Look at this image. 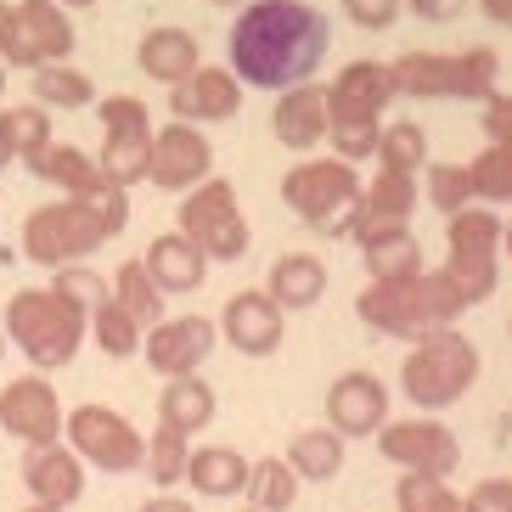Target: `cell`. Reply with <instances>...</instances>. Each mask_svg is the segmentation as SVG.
Listing matches in <instances>:
<instances>
[{
	"mask_svg": "<svg viewBox=\"0 0 512 512\" xmlns=\"http://www.w3.org/2000/svg\"><path fill=\"white\" fill-rule=\"evenodd\" d=\"M231 74L254 91H287L316 79V68L332 51L327 17L310 0H248L231 23Z\"/></svg>",
	"mask_w": 512,
	"mask_h": 512,
	"instance_id": "cell-1",
	"label": "cell"
},
{
	"mask_svg": "<svg viewBox=\"0 0 512 512\" xmlns=\"http://www.w3.org/2000/svg\"><path fill=\"white\" fill-rule=\"evenodd\" d=\"M355 310H361V321L372 332H389V338H428V332L439 327H456V316L462 310H473L467 304V293L451 282V271L439 265V271H417V276H383L372 287H366L361 299H355Z\"/></svg>",
	"mask_w": 512,
	"mask_h": 512,
	"instance_id": "cell-2",
	"label": "cell"
},
{
	"mask_svg": "<svg viewBox=\"0 0 512 512\" xmlns=\"http://www.w3.org/2000/svg\"><path fill=\"white\" fill-rule=\"evenodd\" d=\"M85 332H91V316L74 299H62L57 287H23L6 304V338L40 372H57V366L74 361L79 344H85Z\"/></svg>",
	"mask_w": 512,
	"mask_h": 512,
	"instance_id": "cell-3",
	"label": "cell"
},
{
	"mask_svg": "<svg viewBox=\"0 0 512 512\" xmlns=\"http://www.w3.org/2000/svg\"><path fill=\"white\" fill-rule=\"evenodd\" d=\"M473 377H479L473 338H462L456 327H439L428 338H417V349L400 361V394L422 411H445L473 389Z\"/></svg>",
	"mask_w": 512,
	"mask_h": 512,
	"instance_id": "cell-4",
	"label": "cell"
},
{
	"mask_svg": "<svg viewBox=\"0 0 512 512\" xmlns=\"http://www.w3.org/2000/svg\"><path fill=\"white\" fill-rule=\"evenodd\" d=\"M496 74L501 57L490 46L473 51H406L394 57V79H400V96H445V102H490L496 96Z\"/></svg>",
	"mask_w": 512,
	"mask_h": 512,
	"instance_id": "cell-5",
	"label": "cell"
},
{
	"mask_svg": "<svg viewBox=\"0 0 512 512\" xmlns=\"http://www.w3.org/2000/svg\"><path fill=\"white\" fill-rule=\"evenodd\" d=\"M102 242H113V226H107L102 214L85 203V197H57V203H40V209L23 220V254L34 265H79V259H91Z\"/></svg>",
	"mask_w": 512,
	"mask_h": 512,
	"instance_id": "cell-6",
	"label": "cell"
},
{
	"mask_svg": "<svg viewBox=\"0 0 512 512\" xmlns=\"http://www.w3.org/2000/svg\"><path fill=\"white\" fill-rule=\"evenodd\" d=\"M501 237H507V220L490 214V203H467V209L451 214V226H445V248H451L445 271H451V282L467 293V304H484L490 293H496V282H501V265H496Z\"/></svg>",
	"mask_w": 512,
	"mask_h": 512,
	"instance_id": "cell-7",
	"label": "cell"
},
{
	"mask_svg": "<svg viewBox=\"0 0 512 512\" xmlns=\"http://www.w3.org/2000/svg\"><path fill=\"white\" fill-rule=\"evenodd\" d=\"M361 175H355V164L349 158H299V164L282 175V203L293 214H299L310 231H327L332 237V226L344 220V209L349 203H361Z\"/></svg>",
	"mask_w": 512,
	"mask_h": 512,
	"instance_id": "cell-8",
	"label": "cell"
},
{
	"mask_svg": "<svg viewBox=\"0 0 512 512\" xmlns=\"http://www.w3.org/2000/svg\"><path fill=\"white\" fill-rule=\"evenodd\" d=\"M181 231L220 265L248 254V220L237 209V192H231V181H214V175L192 192H181Z\"/></svg>",
	"mask_w": 512,
	"mask_h": 512,
	"instance_id": "cell-9",
	"label": "cell"
},
{
	"mask_svg": "<svg viewBox=\"0 0 512 512\" xmlns=\"http://www.w3.org/2000/svg\"><path fill=\"white\" fill-rule=\"evenodd\" d=\"M74 51V17L62 0H17L12 6V34L0 46L6 68H46V62H68Z\"/></svg>",
	"mask_w": 512,
	"mask_h": 512,
	"instance_id": "cell-10",
	"label": "cell"
},
{
	"mask_svg": "<svg viewBox=\"0 0 512 512\" xmlns=\"http://www.w3.org/2000/svg\"><path fill=\"white\" fill-rule=\"evenodd\" d=\"M62 439L74 445L79 456L102 473H130V467L147 462V439L130 428V417H119L113 406H79L68 411V428Z\"/></svg>",
	"mask_w": 512,
	"mask_h": 512,
	"instance_id": "cell-11",
	"label": "cell"
},
{
	"mask_svg": "<svg viewBox=\"0 0 512 512\" xmlns=\"http://www.w3.org/2000/svg\"><path fill=\"white\" fill-rule=\"evenodd\" d=\"M377 451L389 456L394 467H406V473H439V479H451L456 462H462V445L445 422L434 417H411V422H383L377 428Z\"/></svg>",
	"mask_w": 512,
	"mask_h": 512,
	"instance_id": "cell-12",
	"label": "cell"
},
{
	"mask_svg": "<svg viewBox=\"0 0 512 512\" xmlns=\"http://www.w3.org/2000/svg\"><path fill=\"white\" fill-rule=\"evenodd\" d=\"M214 169V152H209V136L186 119H169L164 130H152V169L147 181L164 186V192H192V186L209 181Z\"/></svg>",
	"mask_w": 512,
	"mask_h": 512,
	"instance_id": "cell-13",
	"label": "cell"
},
{
	"mask_svg": "<svg viewBox=\"0 0 512 512\" xmlns=\"http://www.w3.org/2000/svg\"><path fill=\"white\" fill-rule=\"evenodd\" d=\"M0 428L23 445H57L68 417H62V400L46 377H17L0 389Z\"/></svg>",
	"mask_w": 512,
	"mask_h": 512,
	"instance_id": "cell-14",
	"label": "cell"
},
{
	"mask_svg": "<svg viewBox=\"0 0 512 512\" xmlns=\"http://www.w3.org/2000/svg\"><path fill=\"white\" fill-rule=\"evenodd\" d=\"M141 355H147L152 372L164 377H186L214 355V321L209 316H169L158 327H147L141 338Z\"/></svg>",
	"mask_w": 512,
	"mask_h": 512,
	"instance_id": "cell-15",
	"label": "cell"
},
{
	"mask_svg": "<svg viewBox=\"0 0 512 512\" xmlns=\"http://www.w3.org/2000/svg\"><path fill=\"white\" fill-rule=\"evenodd\" d=\"M282 304L271 299V293H259V287H248V293H231L226 310H220V338H226L237 355H276L282 349Z\"/></svg>",
	"mask_w": 512,
	"mask_h": 512,
	"instance_id": "cell-16",
	"label": "cell"
},
{
	"mask_svg": "<svg viewBox=\"0 0 512 512\" xmlns=\"http://www.w3.org/2000/svg\"><path fill=\"white\" fill-rule=\"evenodd\" d=\"M327 422H332L344 439L377 434V428L389 422V389H383V377H372V372H344V377L327 389Z\"/></svg>",
	"mask_w": 512,
	"mask_h": 512,
	"instance_id": "cell-17",
	"label": "cell"
},
{
	"mask_svg": "<svg viewBox=\"0 0 512 512\" xmlns=\"http://www.w3.org/2000/svg\"><path fill=\"white\" fill-rule=\"evenodd\" d=\"M237 107H242V79L231 68H192L181 85H169V113L186 124L237 119Z\"/></svg>",
	"mask_w": 512,
	"mask_h": 512,
	"instance_id": "cell-18",
	"label": "cell"
},
{
	"mask_svg": "<svg viewBox=\"0 0 512 512\" xmlns=\"http://www.w3.org/2000/svg\"><path fill=\"white\" fill-rule=\"evenodd\" d=\"M271 130H276V141H282V147H293V152L321 147V141H327V130H332L327 85H316V79H304V85H287V91L276 96Z\"/></svg>",
	"mask_w": 512,
	"mask_h": 512,
	"instance_id": "cell-19",
	"label": "cell"
},
{
	"mask_svg": "<svg viewBox=\"0 0 512 512\" xmlns=\"http://www.w3.org/2000/svg\"><path fill=\"white\" fill-rule=\"evenodd\" d=\"M23 484H29L34 501H51V507H74L85 496V456L74 445H29L23 456Z\"/></svg>",
	"mask_w": 512,
	"mask_h": 512,
	"instance_id": "cell-20",
	"label": "cell"
},
{
	"mask_svg": "<svg viewBox=\"0 0 512 512\" xmlns=\"http://www.w3.org/2000/svg\"><path fill=\"white\" fill-rule=\"evenodd\" d=\"M394 96H400L394 62H349L344 74L327 85L332 113H366V119H383V107H389Z\"/></svg>",
	"mask_w": 512,
	"mask_h": 512,
	"instance_id": "cell-21",
	"label": "cell"
},
{
	"mask_svg": "<svg viewBox=\"0 0 512 512\" xmlns=\"http://www.w3.org/2000/svg\"><path fill=\"white\" fill-rule=\"evenodd\" d=\"M209 265L214 259L203 254L186 231H164V237H152V248H147V271L164 293H197L203 276H209Z\"/></svg>",
	"mask_w": 512,
	"mask_h": 512,
	"instance_id": "cell-22",
	"label": "cell"
},
{
	"mask_svg": "<svg viewBox=\"0 0 512 512\" xmlns=\"http://www.w3.org/2000/svg\"><path fill=\"white\" fill-rule=\"evenodd\" d=\"M136 62L141 74L158 79V85H181L192 68H203V51H197V40L186 29H152L136 46Z\"/></svg>",
	"mask_w": 512,
	"mask_h": 512,
	"instance_id": "cell-23",
	"label": "cell"
},
{
	"mask_svg": "<svg viewBox=\"0 0 512 512\" xmlns=\"http://www.w3.org/2000/svg\"><path fill=\"white\" fill-rule=\"evenodd\" d=\"M29 169H34V181H51L62 197H91L96 186L107 181L102 164H96V158H85L79 147H68V141H51L46 152H34Z\"/></svg>",
	"mask_w": 512,
	"mask_h": 512,
	"instance_id": "cell-24",
	"label": "cell"
},
{
	"mask_svg": "<svg viewBox=\"0 0 512 512\" xmlns=\"http://www.w3.org/2000/svg\"><path fill=\"white\" fill-rule=\"evenodd\" d=\"M248 473H254V462L242 451H231V445H203V451H192V467H186V484H192L197 496H242L248 490Z\"/></svg>",
	"mask_w": 512,
	"mask_h": 512,
	"instance_id": "cell-25",
	"label": "cell"
},
{
	"mask_svg": "<svg viewBox=\"0 0 512 512\" xmlns=\"http://www.w3.org/2000/svg\"><path fill=\"white\" fill-rule=\"evenodd\" d=\"M361 259H366V271L383 282V276H417L422 271V248L417 237H411L406 220H389V226H372L361 237Z\"/></svg>",
	"mask_w": 512,
	"mask_h": 512,
	"instance_id": "cell-26",
	"label": "cell"
},
{
	"mask_svg": "<svg viewBox=\"0 0 512 512\" xmlns=\"http://www.w3.org/2000/svg\"><path fill=\"white\" fill-rule=\"evenodd\" d=\"M265 293H271L282 310H310V304H321V293H327V265H321L316 254H282L271 265Z\"/></svg>",
	"mask_w": 512,
	"mask_h": 512,
	"instance_id": "cell-27",
	"label": "cell"
},
{
	"mask_svg": "<svg viewBox=\"0 0 512 512\" xmlns=\"http://www.w3.org/2000/svg\"><path fill=\"white\" fill-rule=\"evenodd\" d=\"M417 197H422L417 169H389V164H377V175L366 181L361 203H366V214H372V226H389V220H411ZM372 226H366V231H372Z\"/></svg>",
	"mask_w": 512,
	"mask_h": 512,
	"instance_id": "cell-28",
	"label": "cell"
},
{
	"mask_svg": "<svg viewBox=\"0 0 512 512\" xmlns=\"http://www.w3.org/2000/svg\"><path fill=\"white\" fill-rule=\"evenodd\" d=\"M158 422L181 428V434H197V428H209V422H214V389H209V383H203L197 372L169 377L164 394H158Z\"/></svg>",
	"mask_w": 512,
	"mask_h": 512,
	"instance_id": "cell-29",
	"label": "cell"
},
{
	"mask_svg": "<svg viewBox=\"0 0 512 512\" xmlns=\"http://www.w3.org/2000/svg\"><path fill=\"white\" fill-rule=\"evenodd\" d=\"M287 462H293V473H299L304 484H327L338 479V467H344V434L338 428H304V434L287 439Z\"/></svg>",
	"mask_w": 512,
	"mask_h": 512,
	"instance_id": "cell-30",
	"label": "cell"
},
{
	"mask_svg": "<svg viewBox=\"0 0 512 512\" xmlns=\"http://www.w3.org/2000/svg\"><path fill=\"white\" fill-rule=\"evenodd\" d=\"M113 299H119L141 327H158V321H164V299H169V293L152 282L147 259H124L119 271H113Z\"/></svg>",
	"mask_w": 512,
	"mask_h": 512,
	"instance_id": "cell-31",
	"label": "cell"
},
{
	"mask_svg": "<svg viewBox=\"0 0 512 512\" xmlns=\"http://www.w3.org/2000/svg\"><path fill=\"white\" fill-rule=\"evenodd\" d=\"M299 473H293V462L287 456H265V462H254V473H248V507L259 512H287L293 501H299Z\"/></svg>",
	"mask_w": 512,
	"mask_h": 512,
	"instance_id": "cell-32",
	"label": "cell"
},
{
	"mask_svg": "<svg viewBox=\"0 0 512 512\" xmlns=\"http://www.w3.org/2000/svg\"><path fill=\"white\" fill-rule=\"evenodd\" d=\"M34 102L40 107H91L96 85L79 68H68V62H46V68H34Z\"/></svg>",
	"mask_w": 512,
	"mask_h": 512,
	"instance_id": "cell-33",
	"label": "cell"
},
{
	"mask_svg": "<svg viewBox=\"0 0 512 512\" xmlns=\"http://www.w3.org/2000/svg\"><path fill=\"white\" fill-rule=\"evenodd\" d=\"M96 164H102V175L113 186L147 181V169H152V136H107Z\"/></svg>",
	"mask_w": 512,
	"mask_h": 512,
	"instance_id": "cell-34",
	"label": "cell"
},
{
	"mask_svg": "<svg viewBox=\"0 0 512 512\" xmlns=\"http://www.w3.org/2000/svg\"><path fill=\"white\" fill-rule=\"evenodd\" d=\"M91 332H96V344H102L113 361H130V355L141 349V321L130 316L119 299L96 304V310H91Z\"/></svg>",
	"mask_w": 512,
	"mask_h": 512,
	"instance_id": "cell-35",
	"label": "cell"
},
{
	"mask_svg": "<svg viewBox=\"0 0 512 512\" xmlns=\"http://www.w3.org/2000/svg\"><path fill=\"white\" fill-rule=\"evenodd\" d=\"M377 141H383V119H366V113H332V130H327V147L349 164L361 158H377Z\"/></svg>",
	"mask_w": 512,
	"mask_h": 512,
	"instance_id": "cell-36",
	"label": "cell"
},
{
	"mask_svg": "<svg viewBox=\"0 0 512 512\" xmlns=\"http://www.w3.org/2000/svg\"><path fill=\"white\" fill-rule=\"evenodd\" d=\"M186 439H192V434L158 422V434L147 439V473H152V484H181L186 479V467H192V445H186Z\"/></svg>",
	"mask_w": 512,
	"mask_h": 512,
	"instance_id": "cell-37",
	"label": "cell"
},
{
	"mask_svg": "<svg viewBox=\"0 0 512 512\" xmlns=\"http://www.w3.org/2000/svg\"><path fill=\"white\" fill-rule=\"evenodd\" d=\"M0 119H6V136H12L17 158L29 164L34 152L51 147V107L40 102H23V107H0Z\"/></svg>",
	"mask_w": 512,
	"mask_h": 512,
	"instance_id": "cell-38",
	"label": "cell"
},
{
	"mask_svg": "<svg viewBox=\"0 0 512 512\" xmlns=\"http://www.w3.org/2000/svg\"><path fill=\"white\" fill-rule=\"evenodd\" d=\"M467 175H473V197L479 203H512V147H490L467 164Z\"/></svg>",
	"mask_w": 512,
	"mask_h": 512,
	"instance_id": "cell-39",
	"label": "cell"
},
{
	"mask_svg": "<svg viewBox=\"0 0 512 512\" xmlns=\"http://www.w3.org/2000/svg\"><path fill=\"white\" fill-rule=\"evenodd\" d=\"M394 501H400V512H462L456 490L439 473H406L394 484Z\"/></svg>",
	"mask_w": 512,
	"mask_h": 512,
	"instance_id": "cell-40",
	"label": "cell"
},
{
	"mask_svg": "<svg viewBox=\"0 0 512 512\" xmlns=\"http://www.w3.org/2000/svg\"><path fill=\"white\" fill-rule=\"evenodd\" d=\"M377 164H389V169H422V164H428V136H422V124H411V119L383 124Z\"/></svg>",
	"mask_w": 512,
	"mask_h": 512,
	"instance_id": "cell-41",
	"label": "cell"
},
{
	"mask_svg": "<svg viewBox=\"0 0 512 512\" xmlns=\"http://www.w3.org/2000/svg\"><path fill=\"white\" fill-rule=\"evenodd\" d=\"M428 203H434L445 220H451L456 209H467V203H479V197H473V175H467V164H434L428 169Z\"/></svg>",
	"mask_w": 512,
	"mask_h": 512,
	"instance_id": "cell-42",
	"label": "cell"
},
{
	"mask_svg": "<svg viewBox=\"0 0 512 512\" xmlns=\"http://www.w3.org/2000/svg\"><path fill=\"white\" fill-rule=\"evenodd\" d=\"M51 287H57L62 299H74L85 316H91L96 304L113 299V282H102L96 271H85V259H79V265H57V271H51Z\"/></svg>",
	"mask_w": 512,
	"mask_h": 512,
	"instance_id": "cell-43",
	"label": "cell"
},
{
	"mask_svg": "<svg viewBox=\"0 0 512 512\" xmlns=\"http://www.w3.org/2000/svg\"><path fill=\"white\" fill-rule=\"evenodd\" d=\"M96 119H102L107 136H152V113L141 96H102Z\"/></svg>",
	"mask_w": 512,
	"mask_h": 512,
	"instance_id": "cell-44",
	"label": "cell"
},
{
	"mask_svg": "<svg viewBox=\"0 0 512 512\" xmlns=\"http://www.w3.org/2000/svg\"><path fill=\"white\" fill-rule=\"evenodd\" d=\"M344 12H349V23H361V29H389L394 17L406 12V0H344Z\"/></svg>",
	"mask_w": 512,
	"mask_h": 512,
	"instance_id": "cell-45",
	"label": "cell"
},
{
	"mask_svg": "<svg viewBox=\"0 0 512 512\" xmlns=\"http://www.w3.org/2000/svg\"><path fill=\"white\" fill-rule=\"evenodd\" d=\"M484 136L496 147H512V91H496L484 102Z\"/></svg>",
	"mask_w": 512,
	"mask_h": 512,
	"instance_id": "cell-46",
	"label": "cell"
},
{
	"mask_svg": "<svg viewBox=\"0 0 512 512\" xmlns=\"http://www.w3.org/2000/svg\"><path fill=\"white\" fill-rule=\"evenodd\" d=\"M462 512H512V479H484L479 490L462 501Z\"/></svg>",
	"mask_w": 512,
	"mask_h": 512,
	"instance_id": "cell-47",
	"label": "cell"
},
{
	"mask_svg": "<svg viewBox=\"0 0 512 512\" xmlns=\"http://www.w3.org/2000/svg\"><path fill=\"white\" fill-rule=\"evenodd\" d=\"M406 6L422 23H451V17H462V0H406Z\"/></svg>",
	"mask_w": 512,
	"mask_h": 512,
	"instance_id": "cell-48",
	"label": "cell"
},
{
	"mask_svg": "<svg viewBox=\"0 0 512 512\" xmlns=\"http://www.w3.org/2000/svg\"><path fill=\"white\" fill-rule=\"evenodd\" d=\"M479 12L490 23H501V29H512V0H479Z\"/></svg>",
	"mask_w": 512,
	"mask_h": 512,
	"instance_id": "cell-49",
	"label": "cell"
},
{
	"mask_svg": "<svg viewBox=\"0 0 512 512\" xmlns=\"http://www.w3.org/2000/svg\"><path fill=\"white\" fill-rule=\"evenodd\" d=\"M141 512H197V507H192V501H181V496H152Z\"/></svg>",
	"mask_w": 512,
	"mask_h": 512,
	"instance_id": "cell-50",
	"label": "cell"
},
{
	"mask_svg": "<svg viewBox=\"0 0 512 512\" xmlns=\"http://www.w3.org/2000/svg\"><path fill=\"white\" fill-rule=\"evenodd\" d=\"M12 158H17V147H12V136H6V119H0V169L12 164Z\"/></svg>",
	"mask_w": 512,
	"mask_h": 512,
	"instance_id": "cell-51",
	"label": "cell"
},
{
	"mask_svg": "<svg viewBox=\"0 0 512 512\" xmlns=\"http://www.w3.org/2000/svg\"><path fill=\"white\" fill-rule=\"evenodd\" d=\"M6 34H12V6L0 0V46H6Z\"/></svg>",
	"mask_w": 512,
	"mask_h": 512,
	"instance_id": "cell-52",
	"label": "cell"
},
{
	"mask_svg": "<svg viewBox=\"0 0 512 512\" xmlns=\"http://www.w3.org/2000/svg\"><path fill=\"white\" fill-rule=\"evenodd\" d=\"M62 6H68V12H85V6H96V0H62Z\"/></svg>",
	"mask_w": 512,
	"mask_h": 512,
	"instance_id": "cell-53",
	"label": "cell"
},
{
	"mask_svg": "<svg viewBox=\"0 0 512 512\" xmlns=\"http://www.w3.org/2000/svg\"><path fill=\"white\" fill-rule=\"evenodd\" d=\"M23 512H62V507H51V501H34V507H23Z\"/></svg>",
	"mask_w": 512,
	"mask_h": 512,
	"instance_id": "cell-54",
	"label": "cell"
},
{
	"mask_svg": "<svg viewBox=\"0 0 512 512\" xmlns=\"http://www.w3.org/2000/svg\"><path fill=\"white\" fill-rule=\"evenodd\" d=\"M501 248H507V254H512V220H507V237H501Z\"/></svg>",
	"mask_w": 512,
	"mask_h": 512,
	"instance_id": "cell-55",
	"label": "cell"
},
{
	"mask_svg": "<svg viewBox=\"0 0 512 512\" xmlns=\"http://www.w3.org/2000/svg\"><path fill=\"white\" fill-rule=\"evenodd\" d=\"M214 6H248V0H214Z\"/></svg>",
	"mask_w": 512,
	"mask_h": 512,
	"instance_id": "cell-56",
	"label": "cell"
},
{
	"mask_svg": "<svg viewBox=\"0 0 512 512\" xmlns=\"http://www.w3.org/2000/svg\"><path fill=\"white\" fill-rule=\"evenodd\" d=\"M0 96H6V62H0Z\"/></svg>",
	"mask_w": 512,
	"mask_h": 512,
	"instance_id": "cell-57",
	"label": "cell"
},
{
	"mask_svg": "<svg viewBox=\"0 0 512 512\" xmlns=\"http://www.w3.org/2000/svg\"><path fill=\"white\" fill-rule=\"evenodd\" d=\"M0 355H6V332H0Z\"/></svg>",
	"mask_w": 512,
	"mask_h": 512,
	"instance_id": "cell-58",
	"label": "cell"
},
{
	"mask_svg": "<svg viewBox=\"0 0 512 512\" xmlns=\"http://www.w3.org/2000/svg\"><path fill=\"white\" fill-rule=\"evenodd\" d=\"M248 512H259V507H248Z\"/></svg>",
	"mask_w": 512,
	"mask_h": 512,
	"instance_id": "cell-59",
	"label": "cell"
}]
</instances>
